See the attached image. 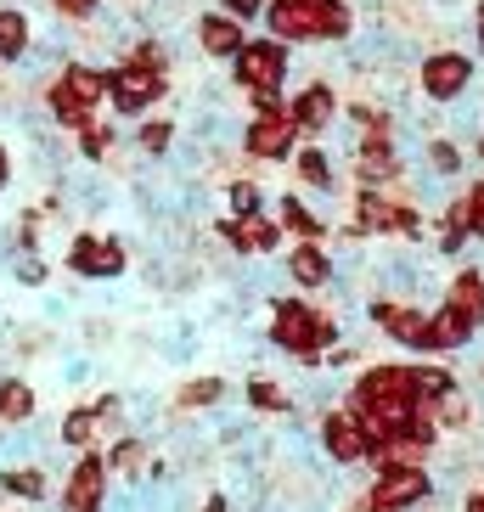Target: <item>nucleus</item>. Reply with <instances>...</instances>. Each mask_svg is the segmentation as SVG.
Returning <instances> with one entry per match:
<instances>
[{"mask_svg": "<svg viewBox=\"0 0 484 512\" xmlns=\"http://www.w3.org/2000/svg\"><path fill=\"white\" fill-rule=\"evenodd\" d=\"M0 496L40 507V501H51V473H46L40 462H12V467H0Z\"/></svg>", "mask_w": 484, "mask_h": 512, "instance_id": "nucleus-20", "label": "nucleus"}, {"mask_svg": "<svg viewBox=\"0 0 484 512\" xmlns=\"http://www.w3.org/2000/svg\"><path fill=\"white\" fill-rule=\"evenodd\" d=\"M428 332H434V355H456V349H468L473 344V332H479V321L462 316L456 304L439 299L434 310H428Z\"/></svg>", "mask_w": 484, "mask_h": 512, "instance_id": "nucleus-18", "label": "nucleus"}, {"mask_svg": "<svg viewBox=\"0 0 484 512\" xmlns=\"http://www.w3.org/2000/svg\"><path fill=\"white\" fill-rule=\"evenodd\" d=\"M276 226L288 231L293 242H327V231H333L299 192H282V197H276Z\"/></svg>", "mask_w": 484, "mask_h": 512, "instance_id": "nucleus-19", "label": "nucleus"}, {"mask_svg": "<svg viewBox=\"0 0 484 512\" xmlns=\"http://www.w3.org/2000/svg\"><path fill=\"white\" fill-rule=\"evenodd\" d=\"M226 209H231V220L265 214V192H259V181H254V175H231V181H226Z\"/></svg>", "mask_w": 484, "mask_h": 512, "instance_id": "nucleus-33", "label": "nucleus"}, {"mask_svg": "<svg viewBox=\"0 0 484 512\" xmlns=\"http://www.w3.org/2000/svg\"><path fill=\"white\" fill-rule=\"evenodd\" d=\"M423 169L439 175V181H462V169H468V147L456 136H428L423 141Z\"/></svg>", "mask_w": 484, "mask_h": 512, "instance_id": "nucleus-28", "label": "nucleus"}, {"mask_svg": "<svg viewBox=\"0 0 484 512\" xmlns=\"http://www.w3.org/2000/svg\"><path fill=\"white\" fill-rule=\"evenodd\" d=\"M164 96H169V74H152L141 62H113V74H107V107L119 119H147Z\"/></svg>", "mask_w": 484, "mask_h": 512, "instance_id": "nucleus-4", "label": "nucleus"}, {"mask_svg": "<svg viewBox=\"0 0 484 512\" xmlns=\"http://www.w3.org/2000/svg\"><path fill=\"white\" fill-rule=\"evenodd\" d=\"M288 68H293V46H282V40H271V34H259V40H248V46L231 57V85H237L242 96L282 91V85H288Z\"/></svg>", "mask_w": 484, "mask_h": 512, "instance_id": "nucleus-3", "label": "nucleus"}, {"mask_svg": "<svg viewBox=\"0 0 484 512\" xmlns=\"http://www.w3.org/2000/svg\"><path fill=\"white\" fill-rule=\"evenodd\" d=\"M0 512H17V507H0Z\"/></svg>", "mask_w": 484, "mask_h": 512, "instance_id": "nucleus-43", "label": "nucleus"}, {"mask_svg": "<svg viewBox=\"0 0 484 512\" xmlns=\"http://www.w3.org/2000/svg\"><path fill=\"white\" fill-rule=\"evenodd\" d=\"M226 394H231L226 377H186L181 394H175V411H186V417H192V411H214Z\"/></svg>", "mask_w": 484, "mask_h": 512, "instance_id": "nucleus-30", "label": "nucleus"}, {"mask_svg": "<svg viewBox=\"0 0 484 512\" xmlns=\"http://www.w3.org/2000/svg\"><path fill=\"white\" fill-rule=\"evenodd\" d=\"M434 496H439V479L428 467H383V473H372V484H366L372 512H417Z\"/></svg>", "mask_w": 484, "mask_h": 512, "instance_id": "nucleus-5", "label": "nucleus"}, {"mask_svg": "<svg viewBox=\"0 0 484 512\" xmlns=\"http://www.w3.org/2000/svg\"><path fill=\"white\" fill-rule=\"evenodd\" d=\"M265 29L282 46H321V6H304V0H271L265 6Z\"/></svg>", "mask_w": 484, "mask_h": 512, "instance_id": "nucleus-15", "label": "nucleus"}, {"mask_svg": "<svg viewBox=\"0 0 484 512\" xmlns=\"http://www.w3.org/2000/svg\"><path fill=\"white\" fill-rule=\"evenodd\" d=\"M214 6H220V12H231L237 23H254V17H265V6H271V0H214Z\"/></svg>", "mask_w": 484, "mask_h": 512, "instance_id": "nucleus-37", "label": "nucleus"}, {"mask_svg": "<svg viewBox=\"0 0 484 512\" xmlns=\"http://www.w3.org/2000/svg\"><path fill=\"white\" fill-rule=\"evenodd\" d=\"M192 512H231V496H226V490H214V496H203Z\"/></svg>", "mask_w": 484, "mask_h": 512, "instance_id": "nucleus-38", "label": "nucleus"}, {"mask_svg": "<svg viewBox=\"0 0 484 512\" xmlns=\"http://www.w3.org/2000/svg\"><path fill=\"white\" fill-rule=\"evenodd\" d=\"M473 74H479L473 51L434 46V51H423V57H417V91H423V102H434V107L462 102V96L473 91Z\"/></svg>", "mask_w": 484, "mask_h": 512, "instance_id": "nucleus-2", "label": "nucleus"}, {"mask_svg": "<svg viewBox=\"0 0 484 512\" xmlns=\"http://www.w3.org/2000/svg\"><path fill=\"white\" fill-rule=\"evenodd\" d=\"M316 445L321 456L333 467H361L366 456H372V434H366V422L355 417L349 406H333L316 417Z\"/></svg>", "mask_w": 484, "mask_h": 512, "instance_id": "nucleus-9", "label": "nucleus"}, {"mask_svg": "<svg viewBox=\"0 0 484 512\" xmlns=\"http://www.w3.org/2000/svg\"><path fill=\"white\" fill-rule=\"evenodd\" d=\"M383 400H417V389H411V366H400V361L366 366V372L349 383V394H344V406H349V411L383 406Z\"/></svg>", "mask_w": 484, "mask_h": 512, "instance_id": "nucleus-12", "label": "nucleus"}, {"mask_svg": "<svg viewBox=\"0 0 484 512\" xmlns=\"http://www.w3.org/2000/svg\"><path fill=\"white\" fill-rule=\"evenodd\" d=\"M40 411V394H34L29 377H0V428H23Z\"/></svg>", "mask_w": 484, "mask_h": 512, "instance_id": "nucleus-25", "label": "nucleus"}, {"mask_svg": "<svg viewBox=\"0 0 484 512\" xmlns=\"http://www.w3.org/2000/svg\"><path fill=\"white\" fill-rule=\"evenodd\" d=\"M439 12H462V6H468V0H434Z\"/></svg>", "mask_w": 484, "mask_h": 512, "instance_id": "nucleus-42", "label": "nucleus"}, {"mask_svg": "<svg viewBox=\"0 0 484 512\" xmlns=\"http://www.w3.org/2000/svg\"><path fill=\"white\" fill-rule=\"evenodd\" d=\"M265 338H271V349L293 355L304 372H321V366H327V349L344 344V321H338L333 310H316L310 299H282V293H276Z\"/></svg>", "mask_w": 484, "mask_h": 512, "instance_id": "nucleus-1", "label": "nucleus"}, {"mask_svg": "<svg viewBox=\"0 0 484 512\" xmlns=\"http://www.w3.org/2000/svg\"><path fill=\"white\" fill-rule=\"evenodd\" d=\"M242 400H248V411H254V417H288V411L299 406V400H293L276 377H265V372H254L248 383H242Z\"/></svg>", "mask_w": 484, "mask_h": 512, "instance_id": "nucleus-26", "label": "nucleus"}, {"mask_svg": "<svg viewBox=\"0 0 484 512\" xmlns=\"http://www.w3.org/2000/svg\"><path fill=\"white\" fill-rule=\"evenodd\" d=\"M456 512H484V484H479V490H468V496H462V507H456Z\"/></svg>", "mask_w": 484, "mask_h": 512, "instance_id": "nucleus-41", "label": "nucleus"}, {"mask_svg": "<svg viewBox=\"0 0 484 512\" xmlns=\"http://www.w3.org/2000/svg\"><path fill=\"white\" fill-rule=\"evenodd\" d=\"M107 496H113V467H107V451H79L74 467L62 473V512H107Z\"/></svg>", "mask_w": 484, "mask_h": 512, "instance_id": "nucleus-8", "label": "nucleus"}, {"mask_svg": "<svg viewBox=\"0 0 484 512\" xmlns=\"http://www.w3.org/2000/svg\"><path fill=\"white\" fill-rule=\"evenodd\" d=\"M57 445L62 451H96V445H102V417H96V406H68L62 411Z\"/></svg>", "mask_w": 484, "mask_h": 512, "instance_id": "nucleus-22", "label": "nucleus"}, {"mask_svg": "<svg viewBox=\"0 0 484 512\" xmlns=\"http://www.w3.org/2000/svg\"><path fill=\"white\" fill-rule=\"evenodd\" d=\"M473 46H479V57H484V0H473Z\"/></svg>", "mask_w": 484, "mask_h": 512, "instance_id": "nucleus-39", "label": "nucleus"}, {"mask_svg": "<svg viewBox=\"0 0 484 512\" xmlns=\"http://www.w3.org/2000/svg\"><path fill=\"white\" fill-rule=\"evenodd\" d=\"M288 119L299 124L304 141H321V136H333V124L344 119V96H338L333 79H310V85L288 102Z\"/></svg>", "mask_w": 484, "mask_h": 512, "instance_id": "nucleus-11", "label": "nucleus"}, {"mask_svg": "<svg viewBox=\"0 0 484 512\" xmlns=\"http://www.w3.org/2000/svg\"><path fill=\"white\" fill-rule=\"evenodd\" d=\"M282 271H288L293 287H304V293H321V287H333V271H338V265H333V248H327V242H293Z\"/></svg>", "mask_w": 484, "mask_h": 512, "instance_id": "nucleus-16", "label": "nucleus"}, {"mask_svg": "<svg viewBox=\"0 0 484 512\" xmlns=\"http://www.w3.org/2000/svg\"><path fill=\"white\" fill-rule=\"evenodd\" d=\"M445 304H456L462 316H473L484 327V265H462V271L445 282Z\"/></svg>", "mask_w": 484, "mask_h": 512, "instance_id": "nucleus-27", "label": "nucleus"}, {"mask_svg": "<svg viewBox=\"0 0 484 512\" xmlns=\"http://www.w3.org/2000/svg\"><path fill=\"white\" fill-rule=\"evenodd\" d=\"M192 40H197V51H203L209 62H231L242 46H248V23H237L231 12L214 6V12H197L192 17Z\"/></svg>", "mask_w": 484, "mask_h": 512, "instance_id": "nucleus-14", "label": "nucleus"}, {"mask_svg": "<svg viewBox=\"0 0 484 512\" xmlns=\"http://www.w3.org/2000/svg\"><path fill=\"white\" fill-rule=\"evenodd\" d=\"M299 124L288 119V107L282 113H254V119L242 124V158H254V164H293V152H299Z\"/></svg>", "mask_w": 484, "mask_h": 512, "instance_id": "nucleus-10", "label": "nucleus"}, {"mask_svg": "<svg viewBox=\"0 0 484 512\" xmlns=\"http://www.w3.org/2000/svg\"><path fill=\"white\" fill-rule=\"evenodd\" d=\"M107 467H113V479L141 484L147 479V467H152V445L141 434H119L113 445H107Z\"/></svg>", "mask_w": 484, "mask_h": 512, "instance_id": "nucleus-21", "label": "nucleus"}, {"mask_svg": "<svg viewBox=\"0 0 484 512\" xmlns=\"http://www.w3.org/2000/svg\"><path fill=\"white\" fill-rule=\"evenodd\" d=\"M366 321H372L383 338H394L400 349H411V355H434V332H428V310H423V304L372 293V299H366Z\"/></svg>", "mask_w": 484, "mask_h": 512, "instance_id": "nucleus-7", "label": "nucleus"}, {"mask_svg": "<svg viewBox=\"0 0 484 512\" xmlns=\"http://www.w3.org/2000/svg\"><path fill=\"white\" fill-rule=\"evenodd\" d=\"M411 389H417V400H445L451 389H462V377L451 372V366H439V361H423V366H411Z\"/></svg>", "mask_w": 484, "mask_h": 512, "instance_id": "nucleus-31", "label": "nucleus"}, {"mask_svg": "<svg viewBox=\"0 0 484 512\" xmlns=\"http://www.w3.org/2000/svg\"><path fill=\"white\" fill-rule=\"evenodd\" d=\"M6 186H12V147L0 141V192H6Z\"/></svg>", "mask_w": 484, "mask_h": 512, "instance_id": "nucleus-40", "label": "nucleus"}, {"mask_svg": "<svg viewBox=\"0 0 484 512\" xmlns=\"http://www.w3.org/2000/svg\"><path fill=\"white\" fill-rule=\"evenodd\" d=\"M46 6L62 17V23H91V17L102 12L107 0H46Z\"/></svg>", "mask_w": 484, "mask_h": 512, "instance_id": "nucleus-35", "label": "nucleus"}, {"mask_svg": "<svg viewBox=\"0 0 484 512\" xmlns=\"http://www.w3.org/2000/svg\"><path fill=\"white\" fill-rule=\"evenodd\" d=\"M57 74H62V85H68V91H74L85 107H102V102H107V74H113V68H96V62L68 57Z\"/></svg>", "mask_w": 484, "mask_h": 512, "instance_id": "nucleus-24", "label": "nucleus"}, {"mask_svg": "<svg viewBox=\"0 0 484 512\" xmlns=\"http://www.w3.org/2000/svg\"><path fill=\"white\" fill-rule=\"evenodd\" d=\"M175 119H164V113H147V119H136V152L147 158V164H158V158H169L175 152Z\"/></svg>", "mask_w": 484, "mask_h": 512, "instance_id": "nucleus-29", "label": "nucleus"}, {"mask_svg": "<svg viewBox=\"0 0 484 512\" xmlns=\"http://www.w3.org/2000/svg\"><path fill=\"white\" fill-rule=\"evenodd\" d=\"M34 46V23L23 6H0V68H17Z\"/></svg>", "mask_w": 484, "mask_h": 512, "instance_id": "nucleus-23", "label": "nucleus"}, {"mask_svg": "<svg viewBox=\"0 0 484 512\" xmlns=\"http://www.w3.org/2000/svg\"><path fill=\"white\" fill-rule=\"evenodd\" d=\"M113 141H119V130H113V124H102V119H91L85 130H74V152L85 158V164H107Z\"/></svg>", "mask_w": 484, "mask_h": 512, "instance_id": "nucleus-32", "label": "nucleus"}, {"mask_svg": "<svg viewBox=\"0 0 484 512\" xmlns=\"http://www.w3.org/2000/svg\"><path fill=\"white\" fill-rule=\"evenodd\" d=\"M462 203H468V231L484 242V181H473L468 192H462Z\"/></svg>", "mask_w": 484, "mask_h": 512, "instance_id": "nucleus-36", "label": "nucleus"}, {"mask_svg": "<svg viewBox=\"0 0 484 512\" xmlns=\"http://www.w3.org/2000/svg\"><path fill=\"white\" fill-rule=\"evenodd\" d=\"M62 265L85 282H119L130 271V248H124V237H107V231H74Z\"/></svg>", "mask_w": 484, "mask_h": 512, "instance_id": "nucleus-6", "label": "nucleus"}, {"mask_svg": "<svg viewBox=\"0 0 484 512\" xmlns=\"http://www.w3.org/2000/svg\"><path fill=\"white\" fill-rule=\"evenodd\" d=\"M6 271H12L17 287H46L51 282V265L40 254H12V259H6Z\"/></svg>", "mask_w": 484, "mask_h": 512, "instance_id": "nucleus-34", "label": "nucleus"}, {"mask_svg": "<svg viewBox=\"0 0 484 512\" xmlns=\"http://www.w3.org/2000/svg\"><path fill=\"white\" fill-rule=\"evenodd\" d=\"M214 237L226 242L231 254H242V259H271L288 231L276 226V214H248V220H231L226 214V220H214Z\"/></svg>", "mask_w": 484, "mask_h": 512, "instance_id": "nucleus-13", "label": "nucleus"}, {"mask_svg": "<svg viewBox=\"0 0 484 512\" xmlns=\"http://www.w3.org/2000/svg\"><path fill=\"white\" fill-rule=\"evenodd\" d=\"M293 175H299L304 192H316V197H338V186H344L338 158L321 147V141H299V152H293Z\"/></svg>", "mask_w": 484, "mask_h": 512, "instance_id": "nucleus-17", "label": "nucleus"}]
</instances>
